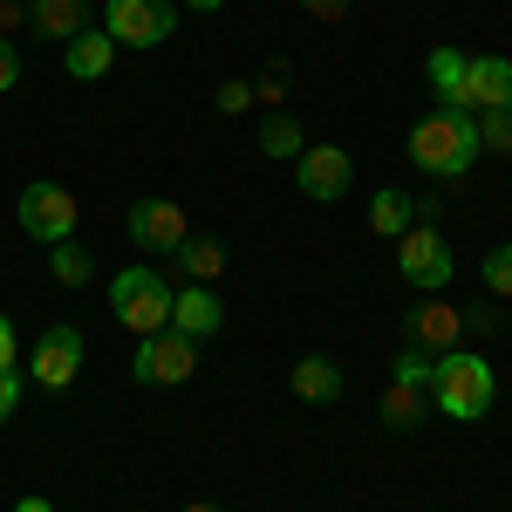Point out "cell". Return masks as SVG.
<instances>
[{
	"label": "cell",
	"mask_w": 512,
	"mask_h": 512,
	"mask_svg": "<svg viewBox=\"0 0 512 512\" xmlns=\"http://www.w3.org/2000/svg\"><path fill=\"white\" fill-rule=\"evenodd\" d=\"M383 424L390 431H417V424H431V390H417V383H383Z\"/></svg>",
	"instance_id": "cell-17"
},
{
	"label": "cell",
	"mask_w": 512,
	"mask_h": 512,
	"mask_svg": "<svg viewBox=\"0 0 512 512\" xmlns=\"http://www.w3.org/2000/svg\"><path fill=\"white\" fill-rule=\"evenodd\" d=\"M14 21H28V7H21V0H0V35H7Z\"/></svg>",
	"instance_id": "cell-32"
},
{
	"label": "cell",
	"mask_w": 512,
	"mask_h": 512,
	"mask_svg": "<svg viewBox=\"0 0 512 512\" xmlns=\"http://www.w3.org/2000/svg\"><path fill=\"white\" fill-rule=\"evenodd\" d=\"M458 335H465V308H444V301H424V308L410 315V342H417V349H431V355L458 349Z\"/></svg>",
	"instance_id": "cell-13"
},
{
	"label": "cell",
	"mask_w": 512,
	"mask_h": 512,
	"mask_svg": "<svg viewBox=\"0 0 512 512\" xmlns=\"http://www.w3.org/2000/svg\"><path fill=\"white\" fill-rule=\"evenodd\" d=\"M103 35L117 48H164L178 35V0H110Z\"/></svg>",
	"instance_id": "cell-5"
},
{
	"label": "cell",
	"mask_w": 512,
	"mask_h": 512,
	"mask_svg": "<svg viewBox=\"0 0 512 512\" xmlns=\"http://www.w3.org/2000/svg\"><path fill=\"white\" fill-rule=\"evenodd\" d=\"M451 246H444V233L437 226H410V233L396 239V274L410 280V287H424V294H437L444 280H451Z\"/></svg>",
	"instance_id": "cell-7"
},
{
	"label": "cell",
	"mask_w": 512,
	"mask_h": 512,
	"mask_svg": "<svg viewBox=\"0 0 512 512\" xmlns=\"http://www.w3.org/2000/svg\"><path fill=\"white\" fill-rule=\"evenodd\" d=\"M355 0H301V14H315V21H342Z\"/></svg>",
	"instance_id": "cell-30"
},
{
	"label": "cell",
	"mask_w": 512,
	"mask_h": 512,
	"mask_svg": "<svg viewBox=\"0 0 512 512\" xmlns=\"http://www.w3.org/2000/svg\"><path fill=\"white\" fill-rule=\"evenodd\" d=\"M14 512H55V506H48V499H21Z\"/></svg>",
	"instance_id": "cell-33"
},
{
	"label": "cell",
	"mask_w": 512,
	"mask_h": 512,
	"mask_svg": "<svg viewBox=\"0 0 512 512\" xmlns=\"http://www.w3.org/2000/svg\"><path fill=\"white\" fill-rule=\"evenodd\" d=\"M192 369H198V342H192V335H178V328L144 335L137 355H130V376H137L144 390H178V383H192Z\"/></svg>",
	"instance_id": "cell-4"
},
{
	"label": "cell",
	"mask_w": 512,
	"mask_h": 512,
	"mask_svg": "<svg viewBox=\"0 0 512 512\" xmlns=\"http://www.w3.org/2000/svg\"><path fill=\"white\" fill-rule=\"evenodd\" d=\"M287 383H294L301 403H335V396H342V362H335V355H301V362L287 369Z\"/></svg>",
	"instance_id": "cell-14"
},
{
	"label": "cell",
	"mask_w": 512,
	"mask_h": 512,
	"mask_svg": "<svg viewBox=\"0 0 512 512\" xmlns=\"http://www.w3.org/2000/svg\"><path fill=\"white\" fill-rule=\"evenodd\" d=\"M14 349H21V342H14V321L0 315V369H14Z\"/></svg>",
	"instance_id": "cell-31"
},
{
	"label": "cell",
	"mask_w": 512,
	"mask_h": 512,
	"mask_svg": "<svg viewBox=\"0 0 512 512\" xmlns=\"http://www.w3.org/2000/svg\"><path fill=\"white\" fill-rule=\"evenodd\" d=\"M28 369H35V383L41 390H69L82 376V335L76 328H48L35 342V355H28Z\"/></svg>",
	"instance_id": "cell-11"
},
{
	"label": "cell",
	"mask_w": 512,
	"mask_h": 512,
	"mask_svg": "<svg viewBox=\"0 0 512 512\" xmlns=\"http://www.w3.org/2000/svg\"><path fill=\"white\" fill-rule=\"evenodd\" d=\"M28 21L48 41H76L89 28V0H28Z\"/></svg>",
	"instance_id": "cell-16"
},
{
	"label": "cell",
	"mask_w": 512,
	"mask_h": 512,
	"mask_svg": "<svg viewBox=\"0 0 512 512\" xmlns=\"http://www.w3.org/2000/svg\"><path fill=\"white\" fill-rule=\"evenodd\" d=\"M14 219H21V233H28V239L62 246V239H76V198L41 178V185H28V192L14 198Z\"/></svg>",
	"instance_id": "cell-6"
},
{
	"label": "cell",
	"mask_w": 512,
	"mask_h": 512,
	"mask_svg": "<svg viewBox=\"0 0 512 512\" xmlns=\"http://www.w3.org/2000/svg\"><path fill=\"white\" fill-rule=\"evenodd\" d=\"M14 82H21V48H14V41L0 35V96H7Z\"/></svg>",
	"instance_id": "cell-28"
},
{
	"label": "cell",
	"mask_w": 512,
	"mask_h": 512,
	"mask_svg": "<svg viewBox=\"0 0 512 512\" xmlns=\"http://www.w3.org/2000/svg\"><path fill=\"white\" fill-rule=\"evenodd\" d=\"M260 151H267L274 164H294L301 151H308V130H301L294 117H280V110H267V123H260Z\"/></svg>",
	"instance_id": "cell-20"
},
{
	"label": "cell",
	"mask_w": 512,
	"mask_h": 512,
	"mask_svg": "<svg viewBox=\"0 0 512 512\" xmlns=\"http://www.w3.org/2000/svg\"><path fill=\"white\" fill-rule=\"evenodd\" d=\"M48 274L62 280V287H89L96 267H89V253H82L76 239H62V246H48Z\"/></svg>",
	"instance_id": "cell-22"
},
{
	"label": "cell",
	"mask_w": 512,
	"mask_h": 512,
	"mask_svg": "<svg viewBox=\"0 0 512 512\" xmlns=\"http://www.w3.org/2000/svg\"><path fill=\"white\" fill-rule=\"evenodd\" d=\"M478 151H492V158H506V151H512V103H499V110L478 117Z\"/></svg>",
	"instance_id": "cell-24"
},
{
	"label": "cell",
	"mask_w": 512,
	"mask_h": 512,
	"mask_svg": "<svg viewBox=\"0 0 512 512\" xmlns=\"http://www.w3.org/2000/svg\"><path fill=\"white\" fill-rule=\"evenodd\" d=\"M485 158L478 151V117L472 110H431V117L410 130V164L424 171V178H465L472 164Z\"/></svg>",
	"instance_id": "cell-1"
},
{
	"label": "cell",
	"mask_w": 512,
	"mask_h": 512,
	"mask_svg": "<svg viewBox=\"0 0 512 512\" xmlns=\"http://www.w3.org/2000/svg\"><path fill=\"white\" fill-rule=\"evenodd\" d=\"M424 82H431V89L444 96V103H458V82H465V55L437 41L431 55H424Z\"/></svg>",
	"instance_id": "cell-21"
},
{
	"label": "cell",
	"mask_w": 512,
	"mask_h": 512,
	"mask_svg": "<svg viewBox=\"0 0 512 512\" xmlns=\"http://www.w3.org/2000/svg\"><path fill=\"white\" fill-rule=\"evenodd\" d=\"M499 103H512V62L506 55H465V82H458V103H451V110L485 117V110H499Z\"/></svg>",
	"instance_id": "cell-10"
},
{
	"label": "cell",
	"mask_w": 512,
	"mask_h": 512,
	"mask_svg": "<svg viewBox=\"0 0 512 512\" xmlns=\"http://www.w3.org/2000/svg\"><path fill=\"white\" fill-rule=\"evenodd\" d=\"M280 89H287V62H267V69H260V82H253V103H267V110H274Z\"/></svg>",
	"instance_id": "cell-26"
},
{
	"label": "cell",
	"mask_w": 512,
	"mask_h": 512,
	"mask_svg": "<svg viewBox=\"0 0 512 512\" xmlns=\"http://www.w3.org/2000/svg\"><path fill=\"white\" fill-rule=\"evenodd\" d=\"M110 62H117V41L103 35V28H82V35L69 41V55H62V69H69L76 82H103Z\"/></svg>",
	"instance_id": "cell-15"
},
{
	"label": "cell",
	"mask_w": 512,
	"mask_h": 512,
	"mask_svg": "<svg viewBox=\"0 0 512 512\" xmlns=\"http://www.w3.org/2000/svg\"><path fill=\"white\" fill-rule=\"evenodd\" d=\"M212 103H219V117H239V110L253 103V82H219V96H212Z\"/></svg>",
	"instance_id": "cell-27"
},
{
	"label": "cell",
	"mask_w": 512,
	"mask_h": 512,
	"mask_svg": "<svg viewBox=\"0 0 512 512\" xmlns=\"http://www.w3.org/2000/svg\"><path fill=\"white\" fill-rule=\"evenodd\" d=\"M130 239L144 246V253H178L185 239H192V226H185V205L178 198H137L130 205Z\"/></svg>",
	"instance_id": "cell-8"
},
{
	"label": "cell",
	"mask_w": 512,
	"mask_h": 512,
	"mask_svg": "<svg viewBox=\"0 0 512 512\" xmlns=\"http://www.w3.org/2000/svg\"><path fill=\"white\" fill-rule=\"evenodd\" d=\"M294 185L308 198H321V205H335V198L355 185V158L342 144H308V151L294 158Z\"/></svg>",
	"instance_id": "cell-9"
},
{
	"label": "cell",
	"mask_w": 512,
	"mask_h": 512,
	"mask_svg": "<svg viewBox=\"0 0 512 512\" xmlns=\"http://www.w3.org/2000/svg\"><path fill=\"white\" fill-rule=\"evenodd\" d=\"M171 328H178V335H192V342H212V335L226 328L219 294H212V287H185V294H171Z\"/></svg>",
	"instance_id": "cell-12"
},
{
	"label": "cell",
	"mask_w": 512,
	"mask_h": 512,
	"mask_svg": "<svg viewBox=\"0 0 512 512\" xmlns=\"http://www.w3.org/2000/svg\"><path fill=\"white\" fill-rule=\"evenodd\" d=\"M431 376H437V355L417 349V342H403V355L390 362V383H417V390H431Z\"/></svg>",
	"instance_id": "cell-23"
},
{
	"label": "cell",
	"mask_w": 512,
	"mask_h": 512,
	"mask_svg": "<svg viewBox=\"0 0 512 512\" xmlns=\"http://www.w3.org/2000/svg\"><path fill=\"white\" fill-rule=\"evenodd\" d=\"M492 396H499V383H492V362H485V355H472V349L437 355V376H431V410L437 417L478 424V417L492 410Z\"/></svg>",
	"instance_id": "cell-2"
},
{
	"label": "cell",
	"mask_w": 512,
	"mask_h": 512,
	"mask_svg": "<svg viewBox=\"0 0 512 512\" xmlns=\"http://www.w3.org/2000/svg\"><path fill=\"white\" fill-rule=\"evenodd\" d=\"M185 7H205V14H212V7H226V0H185Z\"/></svg>",
	"instance_id": "cell-35"
},
{
	"label": "cell",
	"mask_w": 512,
	"mask_h": 512,
	"mask_svg": "<svg viewBox=\"0 0 512 512\" xmlns=\"http://www.w3.org/2000/svg\"><path fill=\"white\" fill-rule=\"evenodd\" d=\"M410 226H417V198H410V192H390V185H383V192L369 198V233L403 239Z\"/></svg>",
	"instance_id": "cell-18"
},
{
	"label": "cell",
	"mask_w": 512,
	"mask_h": 512,
	"mask_svg": "<svg viewBox=\"0 0 512 512\" xmlns=\"http://www.w3.org/2000/svg\"><path fill=\"white\" fill-rule=\"evenodd\" d=\"M14 410H21V376H14V369H0V424H7Z\"/></svg>",
	"instance_id": "cell-29"
},
{
	"label": "cell",
	"mask_w": 512,
	"mask_h": 512,
	"mask_svg": "<svg viewBox=\"0 0 512 512\" xmlns=\"http://www.w3.org/2000/svg\"><path fill=\"white\" fill-rule=\"evenodd\" d=\"M185 512H226V506H212V499H198V506H185Z\"/></svg>",
	"instance_id": "cell-34"
},
{
	"label": "cell",
	"mask_w": 512,
	"mask_h": 512,
	"mask_svg": "<svg viewBox=\"0 0 512 512\" xmlns=\"http://www.w3.org/2000/svg\"><path fill=\"white\" fill-rule=\"evenodd\" d=\"M478 280H485V294H492V301H512V246H492V253H485V267H478Z\"/></svg>",
	"instance_id": "cell-25"
},
{
	"label": "cell",
	"mask_w": 512,
	"mask_h": 512,
	"mask_svg": "<svg viewBox=\"0 0 512 512\" xmlns=\"http://www.w3.org/2000/svg\"><path fill=\"white\" fill-rule=\"evenodd\" d=\"M110 301H117V321L137 342L158 335V328H171V287H164V274H151V267H123V274L110 280Z\"/></svg>",
	"instance_id": "cell-3"
},
{
	"label": "cell",
	"mask_w": 512,
	"mask_h": 512,
	"mask_svg": "<svg viewBox=\"0 0 512 512\" xmlns=\"http://www.w3.org/2000/svg\"><path fill=\"white\" fill-rule=\"evenodd\" d=\"M171 267H185L192 287H212V280L226 274V246H219V239H185V246L171 253Z\"/></svg>",
	"instance_id": "cell-19"
}]
</instances>
